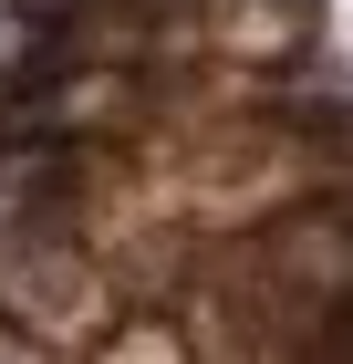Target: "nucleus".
Wrapping results in <instances>:
<instances>
[{"label":"nucleus","mask_w":353,"mask_h":364,"mask_svg":"<svg viewBox=\"0 0 353 364\" xmlns=\"http://www.w3.org/2000/svg\"><path fill=\"white\" fill-rule=\"evenodd\" d=\"M94 302H114V291L83 271L73 240H11L0 229V333H21V343L73 333V323H94Z\"/></svg>","instance_id":"f257e3e1"},{"label":"nucleus","mask_w":353,"mask_h":364,"mask_svg":"<svg viewBox=\"0 0 353 364\" xmlns=\"http://www.w3.org/2000/svg\"><path fill=\"white\" fill-rule=\"evenodd\" d=\"M239 281L249 291H343V219H332V198L322 208H281L239 250Z\"/></svg>","instance_id":"f03ea898"},{"label":"nucleus","mask_w":353,"mask_h":364,"mask_svg":"<svg viewBox=\"0 0 353 364\" xmlns=\"http://www.w3.org/2000/svg\"><path fill=\"white\" fill-rule=\"evenodd\" d=\"M94 364H188V354H177V333H166V312L114 302V343H104Z\"/></svg>","instance_id":"7ed1b4c3"},{"label":"nucleus","mask_w":353,"mask_h":364,"mask_svg":"<svg viewBox=\"0 0 353 364\" xmlns=\"http://www.w3.org/2000/svg\"><path fill=\"white\" fill-rule=\"evenodd\" d=\"M0 364H42V343H21V333H0Z\"/></svg>","instance_id":"20e7f679"}]
</instances>
